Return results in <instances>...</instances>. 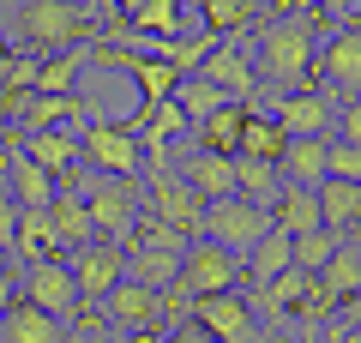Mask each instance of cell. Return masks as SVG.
I'll list each match as a JSON object with an SVG mask.
<instances>
[{"label":"cell","mask_w":361,"mask_h":343,"mask_svg":"<svg viewBox=\"0 0 361 343\" xmlns=\"http://www.w3.org/2000/svg\"><path fill=\"white\" fill-rule=\"evenodd\" d=\"M37 73H42V54H13V66H6L0 85L6 90H37Z\"/></svg>","instance_id":"obj_39"},{"label":"cell","mask_w":361,"mask_h":343,"mask_svg":"<svg viewBox=\"0 0 361 343\" xmlns=\"http://www.w3.org/2000/svg\"><path fill=\"white\" fill-rule=\"evenodd\" d=\"M205 13V37H241V30H259V6L253 0H199Z\"/></svg>","instance_id":"obj_27"},{"label":"cell","mask_w":361,"mask_h":343,"mask_svg":"<svg viewBox=\"0 0 361 343\" xmlns=\"http://www.w3.org/2000/svg\"><path fill=\"white\" fill-rule=\"evenodd\" d=\"M319 217L337 235H355L361 229V187L355 181H319Z\"/></svg>","instance_id":"obj_26"},{"label":"cell","mask_w":361,"mask_h":343,"mask_svg":"<svg viewBox=\"0 0 361 343\" xmlns=\"http://www.w3.org/2000/svg\"><path fill=\"white\" fill-rule=\"evenodd\" d=\"M6 66H13V42H0V78H6Z\"/></svg>","instance_id":"obj_47"},{"label":"cell","mask_w":361,"mask_h":343,"mask_svg":"<svg viewBox=\"0 0 361 343\" xmlns=\"http://www.w3.org/2000/svg\"><path fill=\"white\" fill-rule=\"evenodd\" d=\"M180 181H187L205 205H223V199H235V157L193 151V157H180Z\"/></svg>","instance_id":"obj_16"},{"label":"cell","mask_w":361,"mask_h":343,"mask_svg":"<svg viewBox=\"0 0 361 343\" xmlns=\"http://www.w3.org/2000/svg\"><path fill=\"white\" fill-rule=\"evenodd\" d=\"M0 343H66V325L30 301H13L0 313Z\"/></svg>","instance_id":"obj_19"},{"label":"cell","mask_w":361,"mask_h":343,"mask_svg":"<svg viewBox=\"0 0 361 343\" xmlns=\"http://www.w3.org/2000/svg\"><path fill=\"white\" fill-rule=\"evenodd\" d=\"M355 289H361V241H343V253L319 271V295L337 307V301H349Z\"/></svg>","instance_id":"obj_29"},{"label":"cell","mask_w":361,"mask_h":343,"mask_svg":"<svg viewBox=\"0 0 361 343\" xmlns=\"http://www.w3.org/2000/svg\"><path fill=\"white\" fill-rule=\"evenodd\" d=\"M277 175H283V187H319L331 175V139H289Z\"/></svg>","instance_id":"obj_17"},{"label":"cell","mask_w":361,"mask_h":343,"mask_svg":"<svg viewBox=\"0 0 361 343\" xmlns=\"http://www.w3.org/2000/svg\"><path fill=\"white\" fill-rule=\"evenodd\" d=\"M78 145H85V163L97 169V175H115V181H139V169H145V151H139V139H133L121 121H109L103 109L90 114L85 127H78Z\"/></svg>","instance_id":"obj_5"},{"label":"cell","mask_w":361,"mask_h":343,"mask_svg":"<svg viewBox=\"0 0 361 343\" xmlns=\"http://www.w3.org/2000/svg\"><path fill=\"white\" fill-rule=\"evenodd\" d=\"M349 343H361V331H355V337H349Z\"/></svg>","instance_id":"obj_49"},{"label":"cell","mask_w":361,"mask_h":343,"mask_svg":"<svg viewBox=\"0 0 361 343\" xmlns=\"http://www.w3.org/2000/svg\"><path fill=\"white\" fill-rule=\"evenodd\" d=\"M271 6H277V18H289V0H271Z\"/></svg>","instance_id":"obj_48"},{"label":"cell","mask_w":361,"mask_h":343,"mask_svg":"<svg viewBox=\"0 0 361 343\" xmlns=\"http://www.w3.org/2000/svg\"><path fill=\"white\" fill-rule=\"evenodd\" d=\"M187 235L180 229H169V223H157V217H139V229H133V241H127V253H169V259H187Z\"/></svg>","instance_id":"obj_32"},{"label":"cell","mask_w":361,"mask_h":343,"mask_svg":"<svg viewBox=\"0 0 361 343\" xmlns=\"http://www.w3.org/2000/svg\"><path fill=\"white\" fill-rule=\"evenodd\" d=\"M193 325L211 331L217 343H259L253 301H247L241 289H235V295H205V301H193Z\"/></svg>","instance_id":"obj_11"},{"label":"cell","mask_w":361,"mask_h":343,"mask_svg":"<svg viewBox=\"0 0 361 343\" xmlns=\"http://www.w3.org/2000/svg\"><path fill=\"white\" fill-rule=\"evenodd\" d=\"M90 66V49H61V54H42V73H37V97H78V73Z\"/></svg>","instance_id":"obj_25"},{"label":"cell","mask_w":361,"mask_h":343,"mask_svg":"<svg viewBox=\"0 0 361 343\" xmlns=\"http://www.w3.org/2000/svg\"><path fill=\"white\" fill-rule=\"evenodd\" d=\"M13 307V271H6V253H0V313Z\"/></svg>","instance_id":"obj_43"},{"label":"cell","mask_w":361,"mask_h":343,"mask_svg":"<svg viewBox=\"0 0 361 343\" xmlns=\"http://www.w3.org/2000/svg\"><path fill=\"white\" fill-rule=\"evenodd\" d=\"M97 313H103L109 325L121 331V337H151V331H163L157 295L145 289V283H115V289H109V301L97 307Z\"/></svg>","instance_id":"obj_13"},{"label":"cell","mask_w":361,"mask_h":343,"mask_svg":"<svg viewBox=\"0 0 361 343\" xmlns=\"http://www.w3.org/2000/svg\"><path fill=\"white\" fill-rule=\"evenodd\" d=\"M223 102H235V97H223L217 85H211V78H199V73H187L175 85V109L187 114V127H199V121H205V114H217Z\"/></svg>","instance_id":"obj_30"},{"label":"cell","mask_w":361,"mask_h":343,"mask_svg":"<svg viewBox=\"0 0 361 343\" xmlns=\"http://www.w3.org/2000/svg\"><path fill=\"white\" fill-rule=\"evenodd\" d=\"M199 78H211V85H217L223 97H235V102H247L259 90V73L241 54V42H217V49L205 54V66H199Z\"/></svg>","instance_id":"obj_15"},{"label":"cell","mask_w":361,"mask_h":343,"mask_svg":"<svg viewBox=\"0 0 361 343\" xmlns=\"http://www.w3.org/2000/svg\"><path fill=\"white\" fill-rule=\"evenodd\" d=\"M54 235H61V253L66 259H73L78 247L97 241V223H90V211H85V193H73V187L54 193Z\"/></svg>","instance_id":"obj_21"},{"label":"cell","mask_w":361,"mask_h":343,"mask_svg":"<svg viewBox=\"0 0 361 343\" xmlns=\"http://www.w3.org/2000/svg\"><path fill=\"white\" fill-rule=\"evenodd\" d=\"M265 235H271V211H265V205H247V199L205 205V229H199V241H211V247H223V253L247 259Z\"/></svg>","instance_id":"obj_6"},{"label":"cell","mask_w":361,"mask_h":343,"mask_svg":"<svg viewBox=\"0 0 361 343\" xmlns=\"http://www.w3.org/2000/svg\"><path fill=\"white\" fill-rule=\"evenodd\" d=\"M271 223L289 229V235H313V229H325L319 187H283V193H277V205H271Z\"/></svg>","instance_id":"obj_22"},{"label":"cell","mask_w":361,"mask_h":343,"mask_svg":"<svg viewBox=\"0 0 361 343\" xmlns=\"http://www.w3.org/2000/svg\"><path fill=\"white\" fill-rule=\"evenodd\" d=\"M307 295H313V277H307V271H283L277 283L259 289V301H265L277 319H289V313H307Z\"/></svg>","instance_id":"obj_31"},{"label":"cell","mask_w":361,"mask_h":343,"mask_svg":"<svg viewBox=\"0 0 361 343\" xmlns=\"http://www.w3.org/2000/svg\"><path fill=\"white\" fill-rule=\"evenodd\" d=\"M13 235H18V199L6 187V175H0V253H13Z\"/></svg>","instance_id":"obj_40"},{"label":"cell","mask_w":361,"mask_h":343,"mask_svg":"<svg viewBox=\"0 0 361 343\" xmlns=\"http://www.w3.org/2000/svg\"><path fill=\"white\" fill-rule=\"evenodd\" d=\"M271 121H277L289 139H325V133H331V121H337L331 90H319V85L283 90V97H277V109H271Z\"/></svg>","instance_id":"obj_10"},{"label":"cell","mask_w":361,"mask_h":343,"mask_svg":"<svg viewBox=\"0 0 361 343\" xmlns=\"http://www.w3.org/2000/svg\"><path fill=\"white\" fill-rule=\"evenodd\" d=\"M85 211L90 223H97V241H115L127 247L133 241V229H139V181H115V175H97L85 181Z\"/></svg>","instance_id":"obj_4"},{"label":"cell","mask_w":361,"mask_h":343,"mask_svg":"<svg viewBox=\"0 0 361 343\" xmlns=\"http://www.w3.org/2000/svg\"><path fill=\"white\" fill-rule=\"evenodd\" d=\"M13 253H25V265H42V259H61V235H54V211H18V235Z\"/></svg>","instance_id":"obj_23"},{"label":"cell","mask_w":361,"mask_h":343,"mask_svg":"<svg viewBox=\"0 0 361 343\" xmlns=\"http://www.w3.org/2000/svg\"><path fill=\"white\" fill-rule=\"evenodd\" d=\"M18 37L30 42V54H61V49H90V37L103 42V25L78 0H25L18 6Z\"/></svg>","instance_id":"obj_2"},{"label":"cell","mask_w":361,"mask_h":343,"mask_svg":"<svg viewBox=\"0 0 361 343\" xmlns=\"http://www.w3.org/2000/svg\"><path fill=\"white\" fill-rule=\"evenodd\" d=\"M163 343H217V337L199 331V325H175V331H163Z\"/></svg>","instance_id":"obj_42"},{"label":"cell","mask_w":361,"mask_h":343,"mask_svg":"<svg viewBox=\"0 0 361 343\" xmlns=\"http://www.w3.org/2000/svg\"><path fill=\"white\" fill-rule=\"evenodd\" d=\"M18 151L30 157L37 169H49L54 175V187H61L66 175H78L85 169V145H78V127H61V133H18Z\"/></svg>","instance_id":"obj_14"},{"label":"cell","mask_w":361,"mask_h":343,"mask_svg":"<svg viewBox=\"0 0 361 343\" xmlns=\"http://www.w3.org/2000/svg\"><path fill=\"white\" fill-rule=\"evenodd\" d=\"M319 6H325V13L337 18V13H349V6H355V0H319Z\"/></svg>","instance_id":"obj_46"},{"label":"cell","mask_w":361,"mask_h":343,"mask_svg":"<svg viewBox=\"0 0 361 343\" xmlns=\"http://www.w3.org/2000/svg\"><path fill=\"white\" fill-rule=\"evenodd\" d=\"M283 145H289V133L277 127L271 114L247 109V121H241V151H235V157H247V163H283Z\"/></svg>","instance_id":"obj_24"},{"label":"cell","mask_w":361,"mask_h":343,"mask_svg":"<svg viewBox=\"0 0 361 343\" xmlns=\"http://www.w3.org/2000/svg\"><path fill=\"white\" fill-rule=\"evenodd\" d=\"M241 121H247V102H223L217 114H205L193 127V145L205 157H235L241 151Z\"/></svg>","instance_id":"obj_20"},{"label":"cell","mask_w":361,"mask_h":343,"mask_svg":"<svg viewBox=\"0 0 361 343\" xmlns=\"http://www.w3.org/2000/svg\"><path fill=\"white\" fill-rule=\"evenodd\" d=\"M66 271H73L78 307H103L109 289H115V283H127V247H115V241H90V247H78V253L66 259Z\"/></svg>","instance_id":"obj_8"},{"label":"cell","mask_w":361,"mask_h":343,"mask_svg":"<svg viewBox=\"0 0 361 343\" xmlns=\"http://www.w3.org/2000/svg\"><path fill=\"white\" fill-rule=\"evenodd\" d=\"M313 54L319 49H313V30L301 18H271L253 30V73L259 85H277V97L313 85Z\"/></svg>","instance_id":"obj_1"},{"label":"cell","mask_w":361,"mask_h":343,"mask_svg":"<svg viewBox=\"0 0 361 343\" xmlns=\"http://www.w3.org/2000/svg\"><path fill=\"white\" fill-rule=\"evenodd\" d=\"M325 181H355V187H361V145L337 139L331 145V175H325Z\"/></svg>","instance_id":"obj_38"},{"label":"cell","mask_w":361,"mask_h":343,"mask_svg":"<svg viewBox=\"0 0 361 343\" xmlns=\"http://www.w3.org/2000/svg\"><path fill=\"white\" fill-rule=\"evenodd\" d=\"M343 325H349V331H361V289L343 301Z\"/></svg>","instance_id":"obj_44"},{"label":"cell","mask_w":361,"mask_h":343,"mask_svg":"<svg viewBox=\"0 0 361 343\" xmlns=\"http://www.w3.org/2000/svg\"><path fill=\"white\" fill-rule=\"evenodd\" d=\"M145 187H151V193H145V217L180 229L187 241L205 229V199L180 181V169H169V157H151V181H145Z\"/></svg>","instance_id":"obj_3"},{"label":"cell","mask_w":361,"mask_h":343,"mask_svg":"<svg viewBox=\"0 0 361 343\" xmlns=\"http://www.w3.org/2000/svg\"><path fill=\"white\" fill-rule=\"evenodd\" d=\"M66 343H133V337H121V331L109 325L103 313H90V307H85V313H78V325H73V337H66Z\"/></svg>","instance_id":"obj_37"},{"label":"cell","mask_w":361,"mask_h":343,"mask_svg":"<svg viewBox=\"0 0 361 343\" xmlns=\"http://www.w3.org/2000/svg\"><path fill=\"white\" fill-rule=\"evenodd\" d=\"M277 193H283V175H277V163H247V157H235V199L247 205H277Z\"/></svg>","instance_id":"obj_28"},{"label":"cell","mask_w":361,"mask_h":343,"mask_svg":"<svg viewBox=\"0 0 361 343\" xmlns=\"http://www.w3.org/2000/svg\"><path fill=\"white\" fill-rule=\"evenodd\" d=\"M337 139H343V145H361V102H349V109L337 114Z\"/></svg>","instance_id":"obj_41"},{"label":"cell","mask_w":361,"mask_h":343,"mask_svg":"<svg viewBox=\"0 0 361 343\" xmlns=\"http://www.w3.org/2000/svg\"><path fill=\"white\" fill-rule=\"evenodd\" d=\"M180 283L193 289V301H205V295H247V259L223 253V247L211 241H193L187 247V259H180Z\"/></svg>","instance_id":"obj_7"},{"label":"cell","mask_w":361,"mask_h":343,"mask_svg":"<svg viewBox=\"0 0 361 343\" xmlns=\"http://www.w3.org/2000/svg\"><path fill=\"white\" fill-rule=\"evenodd\" d=\"M0 175H6V187H13V199H18V211H54V175L49 169H37L25 151H18V133L6 145H0Z\"/></svg>","instance_id":"obj_12"},{"label":"cell","mask_w":361,"mask_h":343,"mask_svg":"<svg viewBox=\"0 0 361 343\" xmlns=\"http://www.w3.org/2000/svg\"><path fill=\"white\" fill-rule=\"evenodd\" d=\"M325 73H331V85L361 90V30H343V37L325 49Z\"/></svg>","instance_id":"obj_34"},{"label":"cell","mask_w":361,"mask_h":343,"mask_svg":"<svg viewBox=\"0 0 361 343\" xmlns=\"http://www.w3.org/2000/svg\"><path fill=\"white\" fill-rule=\"evenodd\" d=\"M127 283H145L151 295H163L169 283H180V259H169V253H127Z\"/></svg>","instance_id":"obj_35"},{"label":"cell","mask_w":361,"mask_h":343,"mask_svg":"<svg viewBox=\"0 0 361 343\" xmlns=\"http://www.w3.org/2000/svg\"><path fill=\"white\" fill-rule=\"evenodd\" d=\"M349 235H337V229H313V235H295V271H307V277H319L325 265H331L337 253H343Z\"/></svg>","instance_id":"obj_33"},{"label":"cell","mask_w":361,"mask_h":343,"mask_svg":"<svg viewBox=\"0 0 361 343\" xmlns=\"http://www.w3.org/2000/svg\"><path fill=\"white\" fill-rule=\"evenodd\" d=\"M109 6H115V13H121V18H139V13H145V6H151V0H109Z\"/></svg>","instance_id":"obj_45"},{"label":"cell","mask_w":361,"mask_h":343,"mask_svg":"<svg viewBox=\"0 0 361 343\" xmlns=\"http://www.w3.org/2000/svg\"><path fill=\"white\" fill-rule=\"evenodd\" d=\"M18 301L42 307L49 319H78L85 307H78V289H73V271H66V259H42V265H25V295Z\"/></svg>","instance_id":"obj_9"},{"label":"cell","mask_w":361,"mask_h":343,"mask_svg":"<svg viewBox=\"0 0 361 343\" xmlns=\"http://www.w3.org/2000/svg\"><path fill=\"white\" fill-rule=\"evenodd\" d=\"M139 37H180V0H151L139 18H127Z\"/></svg>","instance_id":"obj_36"},{"label":"cell","mask_w":361,"mask_h":343,"mask_svg":"<svg viewBox=\"0 0 361 343\" xmlns=\"http://www.w3.org/2000/svg\"><path fill=\"white\" fill-rule=\"evenodd\" d=\"M283 271H295V235L271 223V235L247 253V289H265V283H277Z\"/></svg>","instance_id":"obj_18"}]
</instances>
